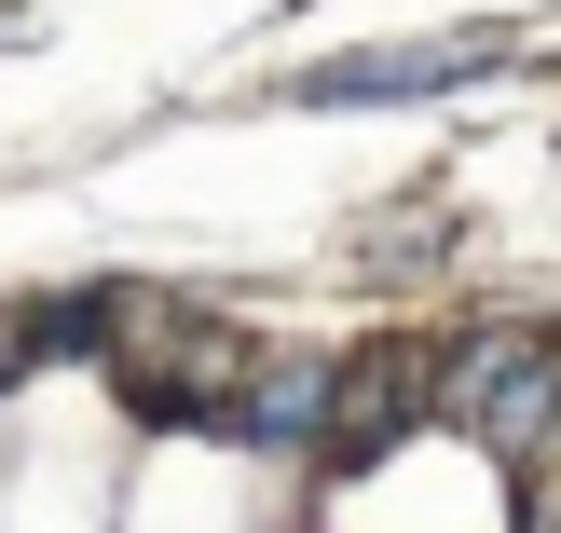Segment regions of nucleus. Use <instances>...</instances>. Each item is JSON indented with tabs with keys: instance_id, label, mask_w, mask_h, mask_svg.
Returning <instances> with one entry per match:
<instances>
[{
	"instance_id": "2",
	"label": "nucleus",
	"mask_w": 561,
	"mask_h": 533,
	"mask_svg": "<svg viewBox=\"0 0 561 533\" xmlns=\"http://www.w3.org/2000/svg\"><path fill=\"white\" fill-rule=\"evenodd\" d=\"M507 42L493 27H453V42H398V55H329L301 69V109H370V96H453V82H493Z\"/></svg>"
},
{
	"instance_id": "1",
	"label": "nucleus",
	"mask_w": 561,
	"mask_h": 533,
	"mask_svg": "<svg viewBox=\"0 0 561 533\" xmlns=\"http://www.w3.org/2000/svg\"><path fill=\"white\" fill-rule=\"evenodd\" d=\"M438 425L493 438V452H548L561 438V343L548 328H480L438 356Z\"/></svg>"
},
{
	"instance_id": "3",
	"label": "nucleus",
	"mask_w": 561,
	"mask_h": 533,
	"mask_svg": "<svg viewBox=\"0 0 561 533\" xmlns=\"http://www.w3.org/2000/svg\"><path fill=\"white\" fill-rule=\"evenodd\" d=\"M411 410H438V370L411 343H383V356H343V370H329V425H316V452L329 465H370L383 438L411 425Z\"/></svg>"
}]
</instances>
